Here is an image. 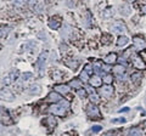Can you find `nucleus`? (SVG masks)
Instances as JSON below:
<instances>
[{
    "label": "nucleus",
    "instance_id": "38",
    "mask_svg": "<svg viewBox=\"0 0 146 136\" xmlns=\"http://www.w3.org/2000/svg\"><path fill=\"white\" fill-rule=\"evenodd\" d=\"M0 49H1V45H0Z\"/></svg>",
    "mask_w": 146,
    "mask_h": 136
},
{
    "label": "nucleus",
    "instance_id": "23",
    "mask_svg": "<svg viewBox=\"0 0 146 136\" xmlns=\"http://www.w3.org/2000/svg\"><path fill=\"white\" fill-rule=\"evenodd\" d=\"M77 95H78L80 98H85V97H86V90H85V89H78V91H77Z\"/></svg>",
    "mask_w": 146,
    "mask_h": 136
},
{
    "label": "nucleus",
    "instance_id": "28",
    "mask_svg": "<svg viewBox=\"0 0 146 136\" xmlns=\"http://www.w3.org/2000/svg\"><path fill=\"white\" fill-rule=\"evenodd\" d=\"M32 77H33V74L32 73H25V74H22V80H28V79H31Z\"/></svg>",
    "mask_w": 146,
    "mask_h": 136
},
{
    "label": "nucleus",
    "instance_id": "22",
    "mask_svg": "<svg viewBox=\"0 0 146 136\" xmlns=\"http://www.w3.org/2000/svg\"><path fill=\"white\" fill-rule=\"evenodd\" d=\"M80 80L82 81H89V73L86 71H83L80 73Z\"/></svg>",
    "mask_w": 146,
    "mask_h": 136
},
{
    "label": "nucleus",
    "instance_id": "26",
    "mask_svg": "<svg viewBox=\"0 0 146 136\" xmlns=\"http://www.w3.org/2000/svg\"><path fill=\"white\" fill-rule=\"evenodd\" d=\"M67 66L71 68V69H77V67H78V62H67Z\"/></svg>",
    "mask_w": 146,
    "mask_h": 136
},
{
    "label": "nucleus",
    "instance_id": "11",
    "mask_svg": "<svg viewBox=\"0 0 146 136\" xmlns=\"http://www.w3.org/2000/svg\"><path fill=\"white\" fill-rule=\"evenodd\" d=\"M89 83H90V85L93 88H100V86H101V84H102V80H101L100 77L95 75V77H93V78L89 79Z\"/></svg>",
    "mask_w": 146,
    "mask_h": 136
},
{
    "label": "nucleus",
    "instance_id": "8",
    "mask_svg": "<svg viewBox=\"0 0 146 136\" xmlns=\"http://www.w3.org/2000/svg\"><path fill=\"white\" fill-rule=\"evenodd\" d=\"M134 46L138 50H144L146 48V42L145 39L140 38V37H135L134 38Z\"/></svg>",
    "mask_w": 146,
    "mask_h": 136
},
{
    "label": "nucleus",
    "instance_id": "13",
    "mask_svg": "<svg viewBox=\"0 0 146 136\" xmlns=\"http://www.w3.org/2000/svg\"><path fill=\"white\" fill-rule=\"evenodd\" d=\"M48 101L50 102H60L61 101V95L58 94V92H50L48 95Z\"/></svg>",
    "mask_w": 146,
    "mask_h": 136
},
{
    "label": "nucleus",
    "instance_id": "1",
    "mask_svg": "<svg viewBox=\"0 0 146 136\" xmlns=\"http://www.w3.org/2000/svg\"><path fill=\"white\" fill-rule=\"evenodd\" d=\"M68 107H70V102H68L67 100H61L60 103H57V105H52L51 107H50L49 112L51 113V114H54V116H63Z\"/></svg>",
    "mask_w": 146,
    "mask_h": 136
},
{
    "label": "nucleus",
    "instance_id": "29",
    "mask_svg": "<svg viewBox=\"0 0 146 136\" xmlns=\"http://www.w3.org/2000/svg\"><path fill=\"white\" fill-rule=\"evenodd\" d=\"M112 123H125V118H117V119H112Z\"/></svg>",
    "mask_w": 146,
    "mask_h": 136
},
{
    "label": "nucleus",
    "instance_id": "35",
    "mask_svg": "<svg viewBox=\"0 0 146 136\" xmlns=\"http://www.w3.org/2000/svg\"><path fill=\"white\" fill-rule=\"evenodd\" d=\"M129 111V108H123V110H119V112H127Z\"/></svg>",
    "mask_w": 146,
    "mask_h": 136
},
{
    "label": "nucleus",
    "instance_id": "17",
    "mask_svg": "<svg viewBox=\"0 0 146 136\" xmlns=\"http://www.w3.org/2000/svg\"><path fill=\"white\" fill-rule=\"evenodd\" d=\"M49 27H50L51 29H58V28L61 27V23H60V21L51 18V20L49 21Z\"/></svg>",
    "mask_w": 146,
    "mask_h": 136
},
{
    "label": "nucleus",
    "instance_id": "20",
    "mask_svg": "<svg viewBox=\"0 0 146 136\" xmlns=\"http://www.w3.org/2000/svg\"><path fill=\"white\" fill-rule=\"evenodd\" d=\"M128 43H129V39H128L125 35H122V37L118 38L117 40V45L118 46H124V45H127Z\"/></svg>",
    "mask_w": 146,
    "mask_h": 136
},
{
    "label": "nucleus",
    "instance_id": "16",
    "mask_svg": "<svg viewBox=\"0 0 146 136\" xmlns=\"http://www.w3.org/2000/svg\"><path fill=\"white\" fill-rule=\"evenodd\" d=\"M121 10H119V12L122 13L123 16H129L130 15V7H129V5H127V4H123V5H121Z\"/></svg>",
    "mask_w": 146,
    "mask_h": 136
},
{
    "label": "nucleus",
    "instance_id": "15",
    "mask_svg": "<svg viewBox=\"0 0 146 136\" xmlns=\"http://www.w3.org/2000/svg\"><path fill=\"white\" fill-rule=\"evenodd\" d=\"M40 91H42V89H40V86H39V85H36V84L31 85V86L28 88V92L31 95H39Z\"/></svg>",
    "mask_w": 146,
    "mask_h": 136
},
{
    "label": "nucleus",
    "instance_id": "4",
    "mask_svg": "<svg viewBox=\"0 0 146 136\" xmlns=\"http://www.w3.org/2000/svg\"><path fill=\"white\" fill-rule=\"evenodd\" d=\"M112 30L117 32V33H124V32L127 30V27L122 21H117L112 24Z\"/></svg>",
    "mask_w": 146,
    "mask_h": 136
},
{
    "label": "nucleus",
    "instance_id": "25",
    "mask_svg": "<svg viewBox=\"0 0 146 136\" xmlns=\"http://www.w3.org/2000/svg\"><path fill=\"white\" fill-rule=\"evenodd\" d=\"M112 80H113V78H112V75H111V74H106V75L104 77V81H105V83H106L107 85L111 84V83H112Z\"/></svg>",
    "mask_w": 146,
    "mask_h": 136
},
{
    "label": "nucleus",
    "instance_id": "18",
    "mask_svg": "<svg viewBox=\"0 0 146 136\" xmlns=\"http://www.w3.org/2000/svg\"><path fill=\"white\" fill-rule=\"evenodd\" d=\"M70 86L74 89H80L82 88V80L80 79H73L70 81Z\"/></svg>",
    "mask_w": 146,
    "mask_h": 136
},
{
    "label": "nucleus",
    "instance_id": "3",
    "mask_svg": "<svg viewBox=\"0 0 146 136\" xmlns=\"http://www.w3.org/2000/svg\"><path fill=\"white\" fill-rule=\"evenodd\" d=\"M17 74H18V72L17 71H12V72H10L5 78H4V80H3V84L4 85H10V84H12L13 81L16 80V78H17Z\"/></svg>",
    "mask_w": 146,
    "mask_h": 136
},
{
    "label": "nucleus",
    "instance_id": "33",
    "mask_svg": "<svg viewBox=\"0 0 146 136\" xmlns=\"http://www.w3.org/2000/svg\"><path fill=\"white\" fill-rule=\"evenodd\" d=\"M27 3H28L31 6H34L36 4V0H27Z\"/></svg>",
    "mask_w": 146,
    "mask_h": 136
},
{
    "label": "nucleus",
    "instance_id": "2",
    "mask_svg": "<svg viewBox=\"0 0 146 136\" xmlns=\"http://www.w3.org/2000/svg\"><path fill=\"white\" fill-rule=\"evenodd\" d=\"M86 113H88V116L90 118H94V119H99L100 118V111L94 103H90V105L88 106V108H86Z\"/></svg>",
    "mask_w": 146,
    "mask_h": 136
},
{
    "label": "nucleus",
    "instance_id": "34",
    "mask_svg": "<svg viewBox=\"0 0 146 136\" xmlns=\"http://www.w3.org/2000/svg\"><path fill=\"white\" fill-rule=\"evenodd\" d=\"M91 69H93V68H91V66H90V65H86V66H85V69H84V71H86V72H88V73H89V72H90Z\"/></svg>",
    "mask_w": 146,
    "mask_h": 136
},
{
    "label": "nucleus",
    "instance_id": "24",
    "mask_svg": "<svg viewBox=\"0 0 146 136\" xmlns=\"http://www.w3.org/2000/svg\"><path fill=\"white\" fill-rule=\"evenodd\" d=\"M129 136H141V131L139 129H131L129 131Z\"/></svg>",
    "mask_w": 146,
    "mask_h": 136
},
{
    "label": "nucleus",
    "instance_id": "10",
    "mask_svg": "<svg viewBox=\"0 0 146 136\" xmlns=\"http://www.w3.org/2000/svg\"><path fill=\"white\" fill-rule=\"evenodd\" d=\"M0 97L4 98V100H7V101H12L13 100V94L7 89H3L0 91Z\"/></svg>",
    "mask_w": 146,
    "mask_h": 136
},
{
    "label": "nucleus",
    "instance_id": "12",
    "mask_svg": "<svg viewBox=\"0 0 146 136\" xmlns=\"http://www.w3.org/2000/svg\"><path fill=\"white\" fill-rule=\"evenodd\" d=\"M55 91L58 92L60 95H65L70 91V88L65 84H60V85H56V86H55Z\"/></svg>",
    "mask_w": 146,
    "mask_h": 136
},
{
    "label": "nucleus",
    "instance_id": "27",
    "mask_svg": "<svg viewBox=\"0 0 146 136\" xmlns=\"http://www.w3.org/2000/svg\"><path fill=\"white\" fill-rule=\"evenodd\" d=\"M9 30H10V29H7V28H3V29H0V38L6 37L7 33H9Z\"/></svg>",
    "mask_w": 146,
    "mask_h": 136
},
{
    "label": "nucleus",
    "instance_id": "32",
    "mask_svg": "<svg viewBox=\"0 0 146 136\" xmlns=\"http://www.w3.org/2000/svg\"><path fill=\"white\" fill-rule=\"evenodd\" d=\"M23 1H25V0H13V4H15L16 6H22Z\"/></svg>",
    "mask_w": 146,
    "mask_h": 136
},
{
    "label": "nucleus",
    "instance_id": "31",
    "mask_svg": "<svg viewBox=\"0 0 146 136\" xmlns=\"http://www.w3.org/2000/svg\"><path fill=\"white\" fill-rule=\"evenodd\" d=\"M90 100H91V101H93V102H95V103H98V102H99V97H98L95 94H91Z\"/></svg>",
    "mask_w": 146,
    "mask_h": 136
},
{
    "label": "nucleus",
    "instance_id": "30",
    "mask_svg": "<svg viewBox=\"0 0 146 136\" xmlns=\"http://www.w3.org/2000/svg\"><path fill=\"white\" fill-rule=\"evenodd\" d=\"M101 129H102V128H101L100 125H96V126H94V128H91L90 131H91V133H99V131L101 130Z\"/></svg>",
    "mask_w": 146,
    "mask_h": 136
},
{
    "label": "nucleus",
    "instance_id": "19",
    "mask_svg": "<svg viewBox=\"0 0 146 136\" xmlns=\"http://www.w3.org/2000/svg\"><path fill=\"white\" fill-rule=\"evenodd\" d=\"M115 73H116L117 75L122 77L123 74L125 73V67H124V66H122V65H118V66H116V67H115Z\"/></svg>",
    "mask_w": 146,
    "mask_h": 136
},
{
    "label": "nucleus",
    "instance_id": "21",
    "mask_svg": "<svg viewBox=\"0 0 146 136\" xmlns=\"http://www.w3.org/2000/svg\"><path fill=\"white\" fill-rule=\"evenodd\" d=\"M141 78H143L141 73H133V74H131V81L135 83V84H138L139 81L141 80Z\"/></svg>",
    "mask_w": 146,
    "mask_h": 136
},
{
    "label": "nucleus",
    "instance_id": "6",
    "mask_svg": "<svg viewBox=\"0 0 146 136\" xmlns=\"http://www.w3.org/2000/svg\"><path fill=\"white\" fill-rule=\"evenodd\" d=\"M46 57H48V52H43L42 55L39 56L38 61L35 62V67H36V68H38V69L40 71V74H42V69H43V67H44V63H45V61H46Z\"/></svg>",
    "mask_w": 146,
    "mask_h": 136
},
{
    "label": "nucleus",
    "instance_id": "36",
    "mask_svg": "<svg viewBox=\"0 0 146 136\" xmlns=\"http://www.w3.org/2000/svg\"><path fill=\"white\" fill-rule=\"evenodd\" d=\"M143 12H144V13H146V5H144V6H143Z\"/></svg>",
    "mask_w": 146,
    "mask_h": 136
},
{
    "label": "nucleus",
    "instance_id": "37",
    "mask_svg": "<svg viewBox=\"0 0 146 136\" xmlns=\"http://www.w3.org/2000/svg\"><path fill=\"white\" fill-rule=\"evenodd\" d=\"M143 125H144V126H145V128H146V120H145V121H144V123H143Z\"/></svg>",
    "mask_w": 146,
    "mask_h": 136
},
{
    "label": "nucleus",
    "instance_id": "5",
    "mask_svg": "<svg viewBox=\"0 0 146 136\" xmlns=\"http://www.w3.org/2000/svg\"><path fill=\"white\" fill-rule=\"evenodd\" d=\"M0 120H1L3 123H5V124H9L11 121V118H10L9 112L1 106H0Z\"/></svg>",
    "mask_w": 146,
    "mask_h": 136
},
{
    "label": "nucleus",
    "instance_id": "14",
    "mask_svg": "<svg viewBox=\"0 0 146 136\" xmlns=\"http://www.w3.org/2000/svg\"><path fill=\"white\" fill-rule=\"evenodd\" d=\"M117 61V55L116 53H108V55L104 58V62L107 63V65H112Z\"/></svg>",
    "mask_w": 146,
    "mask_h": 136
},
{
    "label": "nucleus",
    "instance_id": "9",
    "mask_svg": "<svg viewBox=\"0 0 146 136\" xmlns=\"http://www.w3.org/2000/svg\"><path fill=\"white\" fill-rule=\"evenodd\" d=\"M133 65H134L135 68H138V69H145V68H146L145 62L141 60V57H139V56H134V58H133Z\"/></svg>",
    "mask_w": 146,
    "mask_h": 136
},
{
    "label": "nucleus",
    "instance_id": "7",
    "mask_svg": "<svg viewBox=\"0 0 146 136\" xmlns=\"http://www.w3.org/2000/svg\"><path fill=\"white\" fill-rule=\"evenodd\" d=\"M100 94H101V96H104V97H111L113 94V88L111 85H105V86L100 89Z\"/></svg>",
    "mask_w": 146,
    "mask_h": 136
}]
</instances>
